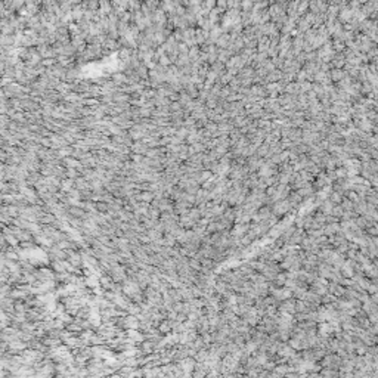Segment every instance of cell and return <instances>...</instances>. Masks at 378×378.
<instances>
[{
    "label": "cell",
    "mask_w": 378,
    "mask_h": 378,
    "mask_svg": "<svg viewBox=\"0 0 378 378\" xmlns=\"http://www.w3.org/2000/svg\"><path fill=\"white\" fill-rule=\"evenodd\" d=\"M189 216H191V219L192 220H198L199 217L202 216V213H199V210H197V208H189Z\"/></svg>",
    "instance_id": "6da1fadb"
},
{
    "label": "cell",
    "mask_w": 378,
    "mask_h": 378,
    "mask_svg": "<svg viewBox=\"0 0 378 378\" xmlns=\"http://www.w3.org/2000/svg\"><path fill=\"white\" fill-rule=\"evenodd\" d=\"M195 359H197V360H201V362H204V360L207 359V353H205V350H198V352H197V356H195Z\"/></svg>",
    "instance_id": "7a4b0ae2"
}]
</instances>
